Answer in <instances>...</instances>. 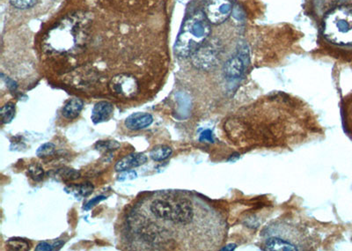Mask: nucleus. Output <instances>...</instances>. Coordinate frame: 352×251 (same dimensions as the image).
I'll return each mask as SVG.
<instances>
[{"mask_svg": "<svg viewBox=\"0 0 352 251\" xmlns=\"http://www.w3.org/2000/svg\"><path fill=\"white\" fill-rule=\"evenodd\" d=\"M211 34V25L203 12H196L184 22L177 40L175 51L181 58L191 57L202 46Z\"/></svg>", "mask_w": 352, "mask_h": 251, "instance_id": "nucleus-1", "label": "nucleus"}, {"mask_svg": "<svg viewBox=\"0 0 352 251\" xmlns=\"http://www.w3.org/2000/svg\"><path fill=\"white\" fill-rule=\"evenodd\" d=\"M323 34L331 43L352 45V7H337L325 16Z\"/></svg>", "mask_w": 352, "mask_h": 251, "instance_id": "nucleus-2", "label": "nucleus"}, {"mask_svg": "<svg viewBox=\"0 0 352 251\" xmlns=\"http://www.w3.org/2000/svg\"><path fill=\"white\" fill-rule=\"evenodd\" d=\"M220 50V45L217 43H205L191 56L192 64L199 70H211L218 64Z\"/></svg>", "mask_w": 352, "mask_h": 251, "instance_id": "nucleus-3", "label": "nucleus"}, {"mask_svg": "<svg viewBox=\"0 0 352 251\" xmlns=\"http://www.w3.org/2000/svg\"><path fill=\"white\" fill-rule=\"evenodd\" d=\"M111 93L123 99L134 98L139 92V83L131 74H118L108 84Z\"/></svg>", "mask_w": 352, "mask_h": 251, "instance_id": "nucleus-4", "label": "nucleus"}, {"mask_svg": "<svg viewBox=\"0 0 352 251\" xmlns=\"http://www.w3.org/2000/svg\"><path fill=\"white\" fill-rule=\"evenodd\" d=\"M232 12L233 4L230 0H211L205 13L210 23L220 24L229 18Z\"/></svg>", "mask_w": 352, "mask_h": 251, "instance_id": "nucleus-5", "label": "nucleus"}, {"mask_svg": "<svg viewBox=\"0 0 352 251\" xmlns=\"http://www.w3.org/2000/svg\"><path fill=\"white\" fill-rule=\"evenodd\" d=\"M193 205L189 199L184 198L173 199V212L170 221L185 226L193 221Z\"/></svg>", "mask_w": 352, "mask_h": 251, "instance_id": "nucleus-6", "label": "nucleus"}, {"mask_svg": "<svg viewBox=\"0 0 352 251\" xmlns=\"http://www.w3.org/2000/svg\"><path fill=\"white\" fill-rule=\"evenodd\" d=\"M248 53L246 48L242 47L238 55L233 57L225 64L224 71L229 80H237L242 76L248 63Z\"/></svg>", "mask_w": 352, "mask_h": 251, "instance_id": "nucleus-7", "label": "nucleus"}, {"mask_svg": "<svg viewBox=\"0 0 352 251\" xmlns=\"http://www.w3.org/2000/svg\"><path fill=\"white\" fill-rule=\"evenodd\" d=\"M147 163V156L144 153H131L127 156L123 157L115 165V169L117 172L126 171L135 169L138 167L144 165Z\"/></svg>", "mask_w": 352, "mask_h": 251, "instance_id": "nucleus-8", "label": "nucleus"}, {"mask_svg": "<svg viewBox=\"0 0 352 251\" xmlns=\"http://www.w3.org/2000/svg\"><path fill=\"white\" fill-rule=\"evenodd\" d=\"M153 122V117L151 114L137 112L127 117L124 124L131 131H139L149 127Z\"/></svg>", "mask_w": 352, "mask_h": 251, "instance_id": "nucleus-9", "label": "nucleus"}, {"mask_svg": "<svg viewBox=\"0 0 352 251\" xmlns=\"http://www.w3.org/2000/svg\"><path fill=\"white\" fill-rule=\"evenodd\" d=\"M114 113V106L108 101H99L92 109L91 119L92 123H104L110 119Z\"/></svg>", "mask_w": 352, "mask_h": 251, "instance_id": "nucleus-10", "label": "nucleus"}, {"mask_svg": "<svg viewBox=\"0 0 352 251\" xmlns=\"http://www.w3.org/2000/svg\"><path fill=\"white\" fill-rule=\"evenodd\" d=\"M150 208L153 214L158 219L163 221H171L173 199L171 201L168 199H155L151 204Z\"/></svg>", "mask_w": 352, "mask_h": 251, "instance_id": "nucleus-11", "label": "nucleus"}, {"mask_svg": "<svg viewBox=\"0 0 352 251\" xmlns=\"http://www.w3.org/2000/svg\"><path fill=\"white\" fill-rule=\"evenodd\" d=\"M84 103L79 98H72L65 103L62 110V115L68 120L75 119L82 111Z\"/></svg>", "mask_w": 352, "mask_h": 251, "instance_id": "nucleus-12", "label": "nucleus"}, {"mask_svg": "<svg viewBox=\"0 0 352 251\" xmlns=\"http://www.w3.org/2000/svg\"><path fill=\"white\" fill-rule=\"evenodd\" d=\"M265 250H298L299 248L290 242L279 238H270L265 242Z\"/></svg>", "mask_w": 352, "mask_h": 251, "instance_id": "nucleus-13", "label": "nucleus"}, {"mask_svg": "<svg viewBox=\"0 0 352 251\" xmlns=\"http://www.w3.org/2000/svg\"><path fill=\"white\" fill-rule=\"evenodd\" d=\"M65 191L72 194L76 198H86L94 191V185L91 183H84L78 185H70L65 188Z\"/></svg>", "mask_w": 352, "mask_h": 251, "instance_id": "nucleus-14", "label": "nucleus"}, {"mask_svg": "<svg viewBox=\"0 0 352 251\" xmlns=\"http://www.w3.org/2000/svg\"><path fill=\"white\" fill-rule=\"evenodd\" d=\"M173 153V150L170 147L168 146H159L154 147L153 150L151 151V159L154 162H162L165 159H169Z\"/></svg>", "mask_w": 352, "mask_h": 251, "instance_id": "nucleus-15", "label": "nucleus"}, {"mask_svg": "<svg viewBox=\"0 0 352 251\" xmlns=\"http://www.w3.org/2000/svg\"><path fill=\"white\" fill-rule=\"evenodd\" d=\"M15 104L12 102H8L4 105L0 110V117L2 123H10L15 117Z\"/></svg>", "mask_w": 352, "mask_h": 251, "instance_id": "nucleus-16", "label": "nucleus"}, {"mask_svg": "<svg viewBox=\"0 0 352 251\" xmlns=\"http://www.w3.org/2000/svg\"><path fill=\"white\" fill-rule=\"evenodd\" d=\"M7 247L11 250L27 251L30 249V243L24 239L14 238V239L8 240Z\"/></svg>", "mask_w": 352, "mask_h": 251, "instance_id": "nucleus-17", "label": "nucleus"}, {"mask_svg": "<svg viewBox=\"0 0 352 251\" xmlns=\"http://www.w3.org/2000/svg\"><path fill=\"white\" fill-rule=\"evenodd\" d=\"M121 145L116 140H101L99 141L98 143L95 146V148L100 152H111V151L117 150L119 148Z\"/></svg>", "mask_w": 352, "mask_h": 251, "instance_id": "nucleus-18", "label": "nucleus"}, {"mask_svg": "<svg viewBox=\"0 0 352 251\" xmlns=\"http://www.w3.org/2000/svg\"><path fill=\"white\" fill-rule=\"evenodd\" d=\"M28 175L33 181L39 183V182L43 181V178H44V171H43V169L41 166L34 164V165L29 167Z\"/></svg>", "mask_w": 352, "mask_h": 251, "instance_id": "nucleus-19", "label": "nucleus"}, {"mask_svg": "<svg viewBox=\"0 0 352 251\" xmlns=\"http://www.w3.org/2000/svg\"><path fill=\"white\" fill-rule=\"evenodd\" d=\"M55 146L53 143H45L42 145L36 150V155L39 158H46L55 153Z\"/></svg>", "mask_w": 352, "mask_h": 251, "instance_id": "nucleus-20", "label": "nucleus"}, {"mask_svg": "<svg viewBox=\"0 0 352 251\" xmlns=\"http://www.w3.org/2000/svg\"><path fill=\"white\" fill-rule=\"evenodd\" d=\"M64 244H65V242H63V241H57V242H54L52 244H49V243L46 242H40L36 246L35 250H59V249H60L63 247Z\"/></svg>", "mask_w": 352, "mask_h": 251, "instance_id": "nucleus-21", "label": "nucleus"}, {"mask_svg": "<svg viewBox=\"0 0 352 251\" xmlns=\"http://www.w3.org/2000/svg\"><path fill=\"white\" fill-rule=\"evenodd\" d=\"M12 6L18 9H28L36 4L37 0H9Z\"/></svg>", "mask_w": 352, "mask_h": 251, "instance_id": "nucleus-22", "label": "nucleus"}, {"mask_svg": "<svg viewBox=\"0 0 352 251\" xmlns=\"http://www.w3.org/2000/svg\"><path fill=\"white\" fill-rule=\"evenodd\" d=\"M59 175L65 180H76L80 178V173L77 170L70 169H63L59 170Z\"/></svg>", "mask_w": 352, "mask_h": 251, "instance_id": "nucleus-23", "label": "nucleus"}, {"mask_svg": "<svg viewBox=\"0 0 352 251\" xmlns=\"http://www.w3.org/2000/svg\"><path fill=\"white\" fill-rule=\"evenodd\" d=\"M138 176L137 172L134 170H126V171L120 172V175L117 177V180L120 182H124L126 180H133Z\"/></svg>", "mask_w": 352, "mask_h": 251, "instance_id": "nucleus-24", "label": "nucleus"}, {"mask_svg": "<svg viewBox=\"0 0 352 251\" xmlns=\"http://www.w3.org/2000/svg\"><path fill=\"white\" fill-rule=\"evenodd\" d=\"M106 199H107V196H95V198H94V199H91L90 201L86 203V205H85V206H84V210H85V211L91 210L92 207H95V205L99 204V203L101 202V201H103V200H105Z\"/></svg>", "mask_w": 352, "mask_h": 251, "instance_id": "nucleus-25", "label": "nucleus"}, {"mask_svg": "<svg viewBox=\"0 0 352 251\" xmlns=\"http://www.w3.org/2000/svg\"><path fill=\"white\" fill-rule=\"evenodd\" d=\"M199 140L201 142H205V141H208V142H213V138H212V132L210 130H206L205 132H202L200 135Z\"/></svg>", "mask_w": 352, "mask_h": 251, "instance_id": "nucleus-26", "label": "nucleus"}, {"mask_svg": "<svg viewBox=\"0 0 352 251\" xmlns=\"http://www.w3.org/2000/svg\"><path fill=\"white\" fill-rule=\"evenodd\" d=\"M346 114L347 128L349 129V132L352 135V105L351 107H349L348 113Z\"/></svg>", "mask_w": 352, "mask_h": 251, "instance_id": "nucleus-27", "label": "nucleus"}, {"mask_svg": "<svg viewBox=\"0 0 352 251\" xmlns=\"http://www.w3.org/2000/svg\"><path fill=\"white\" fill-rule=\"evenodd\" d=\"M3 80H5V82L6 83V86H8V88L10 90H16V88H17V83L14 80H11L8 77L3 78Z\"/></svg>", "mask_w": 352, "mask_h": 251, "instance_id": "nucleus-28", "label": "nucleus"}]
</instances>
